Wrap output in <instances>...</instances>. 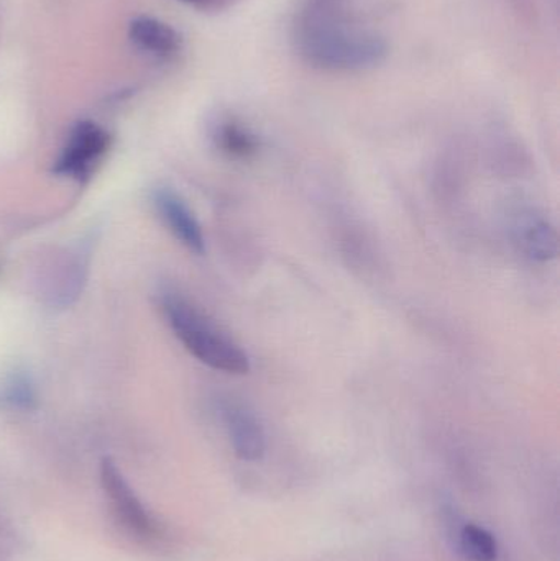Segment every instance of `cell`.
I'll return each mask as SVG.
<instances>
[{
  "mask_svg": "<svg viewBox=\"0 0 560 561\" xmlns=\"http://www.w3.org/2000/svg\"><path fill=\"white\" fill-rule=\"evenodd\" d=\"M0 405L15 411H32L36 405V391L32 378L25 373H13L0 386Z\"/></svg>",
  "mask_w": 560,
  "mask_h": 561,
  "instance_id": "30bf717a",
  "label": "cell"
},
{
  "mask_svg": "<svg viewBox=\"0 0 560 561\" xmlns=\"http://www.w3.org/2000/svg\"><path fill=\"white\" fill-rule=\"evenodd\" d=\"M181 2L191 3V5H207V3L214 2V0H181Z\"/></svg>",
  "mask_w": 560,
  "mask_h": 561,
  "instance_id": "7c38bea8",
  "label": "cell"
},
{
  "mask_svg": "<svg viewBox=\"0 0 560 561\" xmlns=\"http://www.w3.org/2000/svg\"><path fill=\"white\" fill-rule=\"evenodd\" d=\"M101 488L108 516L125 539L145 550H160L167 546L170 539L167 526L145 506L127 478L108 458L102 460Z\"/></svg>",
  "mask_w": 560,
  "mask_h": 561,
  "instance_id": "3957f363",
  "label": "cell"
},
{
  "mask_svg": "<svg viewBox=\"0 0 560 561\" xmlns=\"http://www.w3.org/2000/svg\"><path fill=\"white\" fill-rule=\"evenodd\" d=\"M293 45L312 68L334 72L375 68L388 53L377 32L328 2L309 3L296 15Z\"/></svg>",
  "mask_w": 560,
  "mask_h": 561,
  "instance_id": "6da1fadb",
  "label": "cell"
},
{
  "mask_svg": "<svg viewBox=\"0 0 560 561\" xmlns=\"http://www.w3.org/2000/svg\"><path fill=\"white\" fill-rule=\"evenodd\" d=\"M222 417L236 454L242 460H260L265 454L266 438L259 417L237 402L224 404Z\"/></svg>",
  "mask_w": 560,
  "mask_h": 561,
  "instance_id": "8992f818",
  "label": "cell"
},
{
  "mask_svg": "<svg viewBox=\"0 0 560 561\" xmlns=\"http://www.w3.org/2000/svg\"><path fill=\"white\" fill-rule=\"evenodd\" d=\"M128 36L138 49L155 58H171L181 49L180 33L167 23L150 16L135 19L128 28Z\"/></svg>",
  "mask_w": 560,
  "mask_h": 561,
  "instance_id": "ba28073f",
  "label": "cell"
},
{
  "mask_svg": "<svg viewBox=\"0 0 560 561\" xmlns=\"http://www.w3.org/2000/svg\"><path fill=\"white\" fill-rule=\"evenodd\" d=\"M155 206L174 237L191 252L203 255L206 250V240H204L201 224L197 222L187 204L173 191L160 190L155 194Z\"/></svg>",
  "mask_w": 560,
  "mask_h": 561,
  "instance_id": "52a82bcc",
  "label": "cell"
},
{
  "mask_svg": "<svg viewBox=\"0 0 560 561\" xmlns=\"http://www.w3.org/2000/svg\"><path fill=\"white\" fill-rule=\"evenodd\" d=\"M217 147L232 158H250L259 151V138L250 128L233 118L220 121L214 128Z\"/></svg>",
  "mask_w": 560,
  "mask_h": 561,
  "instance_id": "9c48e42d",
  "label": "cell"
},
{
  "mask_svg": "<svg viewBox=\"0 0 560 561\" xmlns=\"http://www.w3.org/2000/svg\"><path fill=\"white\" fill-rule=\"evenodd\" d=\"M513 239L519 252L532 262L548 263L558 256V230L551 220L538 214H519L513 224Z\"/></svg>",
  "mask_w": 560,
  "mask_h": 561,
  "instance_id": "5b68a950",
  "label": "cell"
},
{
  "mask_svg": "<svg viewBox=\"0 0 560 561\" xmlns=\"http://www.w3.org/2000/svg\"><path fill=\"white\" fill-rule=\"evenodd\" d=\"M460 547L462 552L473 561H495L499 557V547L489 530L467 524L460 530Z\"/></svg>",
  "mask_w": 560,
  "mask_h": 561,
  "instance_id": "8fae6325",
  "label": "cell"
},
{
  "mask_svg": "<svg viewBox=\"0 0 560 561\" xmlns=\"http://www.w3.org/2000/svg\"><path fill=\"white\" fill-rule=\"evenodd\" d=\"M163 310L174 335L201 363L229 375L250 371L247 353L183 297L168 294L163 297Z\"/></svg>",
  "mask_w": 560,
  "mask_h": 561,
  "instance_id": "7a4b0ae2",
  "label": "cell"
},
{
  "mask_svg": "<svg viewBox=\"0 0 560 561\" xmlns=\"http://www.w3.org/2000/svg\"><path fill=\"white\" fill-rule=\"evenodd\" d=\"M108 147V135L104 128L92 122H81L72 128L61 157L56 161L55 173L88 180L102 154Z\"/></svg>",
  "mask_w": 560,
  "mask_h": 561,
  "instance_id": "277c9868",
  "label": "cell"
}]
</instances>
